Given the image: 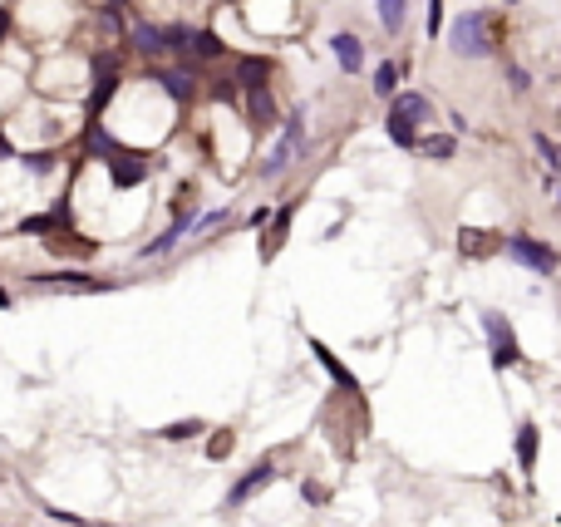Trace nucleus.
I'll return each instance as SVG.
<instances>
[{"mask_svg": "<svg viewBox=\"0 0 561 527\" xmlns=\"http://www.w3.org/2000/svg\"><path fill=\"white\" fill-rule=\"evenodd\" d=\"M498 20L487 11H463L453 25H448V50L463 54V60H483V54L498 50Z\"/></svg>", "mask_w": 561, "mask_h": 527, "instance_id": "obj_1", "label": "nucleus"}, {"mask_svg": "<svg viewBox=\"0 0 561 527\" xmlns=\"http://www.w3.org/2000/svg\"><path fill=\"white\" fill-rule=\"evenodd\" d=\"M429 114H434V104H429L424 94H399L389 104V118H384V124H389V138L399 148H419V134H413V128L424 124Z\"/></svg>", "mask_w": 561, "mask_h": 527, "instance_id": "obj_2", "label": "nucleus"}, {"mask_svg": "<svg viewBox=\"0 0 561 527\" xmlns=\"http://www.w3.org/2000/svg\"><path fill=\"white\" fill-rule=\"evenodd\" d=\"M306 153V118L301 114H291L286 118V134H281V143L266 153V163H261V178H281V173L291 168V163Z\"/></svg>", "mask_w": 561, "mask_h": 527, "instance_id": "obj_3", "label": "nucleus"}, {"mask_svg": "<svg viewBox=\"0 0 561 527\" xmlns=\"http://www.w3.org/2000/svg\"><path fill=\"white\" fill-rule=\"evenodd\" d=\"M483 330H487V340H493V369L522 365V345H517V336H512L508 316H498V311H483Z\"/></svg>", "mask_w": 561, "mask_h": 527, "instance_id": "obj_4", "label": "nucleus"}, {"mask_svg": "<svg viewBox=\"0 0 561 527\" xmlns=\"http://www.w3.org/2000/svg\"><path fill=\"white\" fill-rule=\"evenodd\" d=\"M508 256L512 262H522V266H532V272H541V276L557 272V252H551L547 242H537V237H527V232L508 237Z\"/></svg>", "mask_w": 561, "mask_h": 527, "instance_id": "obj_5", "label": "nucleus"}, {"mask_svg": "<svg viewBox=\"0 0 561 527\" xmlns=\"http://www.w3.org/2000/svg\"><path fill=\"white\" fill-rule=\"evenodd\" d=\"M232 79L246 89V94H256V89H266V79H271V60H266V54H242Z\"/></svg>", "mask_w": 561, "mask_h": 527, "instance_id": "obj_6", "label": "nucleus"}, {"mask_svg": "<svg viewBox=\"0 0 561 527\" xmlns=\"http://www.w3.org/2000/svg\"><path fill=\"white\" fill-rule=\"evenodd\" d=\"M330 50H335V60H340V69H345V74H355L365 64V45L355 40V35H345V30L330 40Z\"/></svg>", "mask_w": 561, "mask_h": 527, "instance_id": "obj_7", "label": "nucleus"}, {"mask_svg": "<svg viewBox=\"0 0 561 527\" xmlns=\"http://www.w3.org/2000/svg\"><path fill=\"white\" fill-rule=\"evenodd\" d=\"M192 227H197V217H192V212H188V217H178V222H172V227H168V232L158 237V242H148V247H143V252H138V256H163V252H168V247H178L182 237L192 232Z\"/></svg>", "mask_w": 561, "mask_h": 527, "instance_id": "obj_8", "label": "nucleus"}, {"mask_svg": "<svg viewBox=\"0 0 561 527\" xmlns=\"http://www.w3.org/2000/svg\"><path fill=\"white\" fill-rule=\"evenodd\" d=\"M271 478H276V468H271V464H256L252 474H246L242 483H236L232 493H227V503H232V507H236V503H246V498H252L256 488H266V483H271Z\"/></svg>", "mask_w": 561, "mask_h": 527, "instance_id": "obj_9", "label": "nucleus"}, {"mask_svg": "<svg viewBox=\"0 0 561 527\" xmlns=\"http://www.w3.org/2000/svg\"><path fill=\"white\" fill-rule=\"evenodd\" d=\"M222 50H227V45L217 40L212 30H192L188 35V54H192V60H222Z\"/></svg>", "mask_w": 561, "mask_h": 527, "instance_id": "obj_10", "label": "nucleus"}, {"mask_svg": "<svg viewBox=\"0 0 561 527\" xmlns=\"http://www.w3.org/2000/svg\"><path fill=\"white\" fill-rule=\"evenodd\" d=\"M517 464H522V474L537 468V424L532 419H522V429H517Z\"/></svg>", "mask_w": 561, "mask_h": 527, "instance_id": "obj_11", "label": "nucleus"}, {"mask_svg": "<svg viewBox=\"0 0 561 527\" xmlns=\"http://www.w3.org/2000/svg\"><path fill=\"white\" fill-rule=\"evenodd\" d=\"M291 217H296V202H281V212L271 217V237L261 242V256H276V247H281V237H286Z\"/></svg>", "mask_w": 561, "mask_h": 527, "instance_id": "obj_12", "label": "nucleus"}, {"mask_svg": "<svg viewBox=\"0 0 561 527\" xmlns=\"http://www.w3.org/2000/svg\"><path fill=\"white\" fill-rule=\"evenodd\" d=\"M133 50L163 54V50H168V30H158V25H133Z\"/></svg>", "mask_w": 561, "mask_h": 527, "instance_id": "obj_13", "label": "nucleus"}, {"mask_svg": "<svg viewBox=\"0 0 561 527\" xmlns=\"http://www.w3.org/2000/svg\"><path fill=\"white\" fill-rule=\"evenodd\" d=\"M108 173H114L118 188H133V182L148 178V163H143V158H118V163H108Z\"/></svg>", "mask_w": 561, "mask_h": 527, "instance_id": "obj_14", "label": "nucleus"}, {"mask_svg": "<svg viewBox=\"0 0 561 527\" xmlns=\"http://www.w3.org/2000/svg\"><path fill=\"white\" fill-rule=\"evenodd\" d=\"M310 350H316V360H320V365H325V369H330V380H335V385H345V390H355V375H349V369H345V365H340V360H335V355H330V350H325V345H320V340H310Z\"/></svg>", "mask_w": 561, "mask_h": 527, "instance_id": "obj_15", "label": "nucleus"}, {"mask_svg": "<svg viewBox=\"0 0 561 527\" xmlns=\"http://www.w3.org/2000/svg\"><path fill=\"white\" fill-rule=\"evenodd\" d=\"M158 85H163V89H168V94L182 104V99L192 94V74H188V69H158Z\"/></svg>", "mask_w": 561, "mask_h": 527, "instance_id": "obj_16", "label": "nucleus"}, {"mask_svg": "<svg viewBox=\"0 0 561 527\" xmlns=\"http://www.w3.org/2000/svg\"><path fill=\"white\" fill-rule=\"evenodd\" d=\"M404 11H409V0H380V25L389 35L404 30Z\"/></svg>", "mask_w": 561, "mask_h": 527, "instance_id": "obj_17", "label": "nucleus"}, {"mask_svg": "<svg viewBox=\"0 0 561 527\" xmlns=\"http://www.w3.org/2000/svg\"><path fill=\"white\" fill-rule=\"evenodd\" d=\"M419 153H429V158H453L458 143L448 134H434V138H419Z\"/></svg>", "mask_w": 561, "mask_h": 527, "instance_id": "obj_18", "label": "nucleus"}, {"mask_svg": "<svg viewBox=\"0 0 561 527\" xmlns=\"http://www.w3.org/2000/svg\"><path fill=\"white\" fill-rule=\"evenodd\" d=\"M394 89H399V64H389V60H384L380 64V69H374V94H394Z\"/></svg>", "mask_w": 561, "mask_h": 527, "instance_id": "obj_19", "label": "nucleus"}, {"mask_svg": "<svg viewBox=\"0 0 561 527\" xmlns=\"http://www.w3.org/2000/svg\"><path fill=\"white\" fill-rule=\"evenodd\" d=\"M252 118H256V124H271V118H276L271 89H256V94H252Z\"/></svg>", "mask_w": 561, "mask_h": 527, "instance_id": "obj_20", "label": "nucleus"}, {"mask_svg": "<svg viewBox=\"0 0 561 527\" xmlns=\"http://www.w3.org/2000/svg\"><path fill=\"white\" fill-rule=\"evenodd\" d=\"M532 143H537V153H541V158H547V168H551V173H561V148L551 143L547 134H537V138H532Z\"/></svg>", "mask_w": 561, "mask_h": 527, "instance_id": "obj_21", "label": "nucleus"}, {"mask_svg": "<svg viewBox=\"0 0 561 527\" xmlns=\"http://www.w3.org/2000/svg\"><path fill=\"white\" fill-rule=\"evenodd\" d=\"M508 85L517 89V94H527V89H532V74L522 69V64H512V69H508Z\"/></svg>", "mask_w": 561, "mask_h": 527, "instance_id": "obj_22", "label": "nucleus"}, {"mask_svg": "<svg viewBox=\"0 0 561 527\" xmlns=\"http://www.w3.org/2000/svg\"><path fill=\"white\" fill-rule=\"evenodd\" d=\"M188 434H202V419H188V424H172V429H163V439H188Z\"/></svg>", "mask_w": 561, "mask_h": 527, "instance_id": "obj_23", "label": "nucleus"}, {"mask_svg": "<svg viewBox=\"0 0 561 527\" xmlns=\"http://www.w3.org/2000/svg\"><path fill=\"white\" fill-rule=\"evenodd\" d=\"M444 30V0H429V35Z\"/></svg>", "mask_w": 561, "mask_h": 527, "instance_id": "obj_24", "label": "nucleus"}, {"mask_svg": "<svg viewBox=\"0 0 561 527\" xmlns=\"http://www.w3.org/2000/svg\"><path fill=\"white\" fill-rule=\"evenodd\" d=\"M30 168H35V173H50L54 158H50V153H30Z\"/></svg>", "mask_w": 561, "mask_h": 527, "instance_id": "obj_25", "label": "nucleus"}, {"mask_svg": "<svg viewBox=\"0 0 561 527\" xmlns=\"http://www.w3.org/2000/svg\"><path fill=\"white\" fill-rule=\"evenodd\" d=\"M11 30V11H5V5H0V35Z\"/></svg>", "mask_w": 561, "mask_h": 527, "instance_id": "obj_26", "label": "nucleus"}, {"mask_svg": "<svg viewBox=\"0 0 561 527\" xmlns=\"http://www.w3.org/2000/svg\"><path fill=\"white\" fill-rule=\"evenodd\" d=\"M118 5H124V0H108V11H118Z\"/></svg>", "mask_w": 561, "mask_h": 527, "instance_id": "obj_27", "label": "nucleus"}]
</instances>
